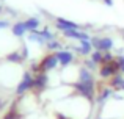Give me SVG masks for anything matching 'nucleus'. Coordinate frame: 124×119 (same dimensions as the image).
<instances>
[{
    "mask_svg": "<svg viewBox=\"0 0 124 119\" xmlns=\"http://www.w3.org/2000/svg\"><path fill=\"white\" fill-rule=\"evenodd\" d=\"M6 60L8 61H13V63H22V55L19 52H13V53H8L6 55Z\"/></svg>",
    "mask_w": 124,
    "mask_h": 119,
    "instance_id": "nucleus-13",
    "label": "nucleus"
},
{
    "mask_svg": "<svg viewBox=\"0 0 124 119\" xmlns=\"http://www.w3.org/2000/svg\"><path fill=\"white\" fill-rule=\"evenodd\" d=\"M55 55H57L58 63H60L61 67H66L68 64H71L74 61V55L69 50H58V52H55Z\"/></svg>",
    "mask_w": 124,
    "mask_h": 119,
    "instance_id": "nucleus-7",
    "label": "nucleus"
},
{
    "mask_svg": "<svg viewBox=\"0 0 124 119\" xmlns=\"http://www.w3.org/2000/svg\"><path fill=\"white\" fill-rule=\"evenodd\" d=\"M118 70H119V64H118V61H116V60H113V61H110V63L102 64L101 69H99V74H101L102 78H108V77L116 75Z\"/></svg>",
    "mask_w": 124,
    "mask_h": 119,
    "instance_id": "nucleus-3",
    "label": "nucleus"
},
{
    "mask_svg": "<svg viewBox=\"0 0 124 119\" xmlns=\"http://www.w3.org/2000/svg\"><path fill=\"white\" fill-rule=\"evenodd\" d=\"M41 35H42V38H44L46 41H52V39H54V35L49 31V28H42V30H41Z\"/></svg>",
    "mask_w": 124,
    "mask_h": 119,
    "instance_id": "nucleus-15",
    "label": "nucleus"
},
{
    "mask_svg": "<svg viewBox=\"0 0 124 119\" xmlns=\"http://www.w3.org/2000/svg\"><path fill=\"white\" fill-rule=\"evenodd\" d=\"M55 25H57V28H58L60 31L80 30V28H82V25L76 24V22H71V21H66V19H63V17H57V21H55Z\"/></svg>",
    "mask_w": 124,
    "mask_h": 119,
    "instance_id": "nucleus-5",
    "label": "nucleus"
},
{
    "mask_svg": "<svg viewBox=\"0 0 124 119\" xmlns=\"http://www.w3.org/2000/svg\"><path fill=\"white\" fill-rule=\"evenodd\" d=\"M116 61H118V64H119V70H123V72H124V55L118 56Z\"/></svg>",
    "mask_w": 124,
    "mask_h": 119,
    "instance_id": "nucleus-18",
    "label": "nucleus"
},
{
    "mask_svg": "<svg viewBox=\"0 0 124 119\" xmlns=\"http://www.w3.org/2000/svg\"><path fill=\"white\" fill-rule=\"evenodd\" d=\"M46 46H47V49L49 50H63L61 49V42L60 41H57V39H52V41H47V42H46Z\"/></svg>",
    "mask_w": 124,
    "mask_h": 119,
    "instance_id": "nucleus-12",
    "label": "nucleus"
},
{
    "mask_svg": "<svg viewBox=\"0 0 124 119\" xmlns=\"http://www.w3.org/2000/svg\"><path fill=\"white\" fill-rule=\"evenodd\" d=\"M11 31H13V35H14V36L22 38L25 35V31H28V30H27V27H25V22H16V24L13 25Z\"/></svg>",
    "mask_w": 124,
    "mask_h": 119,
    "instance_id": "nucleus-9",
    "label": "nucleus"
},
{
    "mask_svg": "<svg viewBox=\"0 0 124 119\" xmlns=\"http://www.w3.org/2000/svg\"><path fill=\"white\" fill-rule=\"evenodd\" d=\"M24 22H25V27H27L28 31H36L38 27H39V19L38 17H28Z\"/></svg>",
    "mask_w": 124,
    "mask_h": 119,
    "instance_id": "nucleus-10",
    "label": "nucleus"
},
{
    "mask_svg": "<svg viewBox=\"0 0 124 119\" xmlns=\"http://www.w3.org/2000/svg\"><path fill=\"white\" fill-rule=\"evenodd\" d=\"M123 38H124V35H123Z\"/></svg>",
    "mask_w": 124,
    "mask_h": 119,
    "instance_id": "nucleus-24",
    "label": "nucleus"
},
{
    "mask_svg": "<svg viewBox=\"0 0 124 119\" xmlns=\"http://www.w3.org/2000/svg\"><path fill=\"white\" fill-rule=\"evenodd\" d=\"M39 64H41V70L42 72H49V70H54L60 63H58L57 55H55V53H50V55H47Z\"/></svg>",
    "mask_w": 124,
    "mask_h": 119,
    "instance_id": "nucleus-4",
    "label": "nucleus"
},
{
    "mask_svg": "<svg viewBox=\"0 0 124 119\" xmlns=\"http://www.w3.org/2000/svg\"><path fill=\"white\" fill-rule=\"evenodd\" d=\"M33 80H35V77H31L30 72H25L24 75H22V80L19 82L17 88H16V92H17L19 96H24L25 92L33 89Z\"/></svg>",
    "mask_w": 124,
    "mask_h": 119,
    "instance_id": "nucleus-1",
    "label": "nucleus"
},
{
    "mask_svg": "<svg viewBox=\"0 0 124 119\" xmlns=\"http://www.w3.org/2000/svg\"><path fill=\"white\" fill-rule=\"evenodd\" d=\"M91 44L96 50H101V52H108V50L113 49V39L112 38H99L94 36L91 38Z\"/></svg>",
    "mask_w": 124,
    "mask_h": 119,
    "instance_id": "nucleus-2",
    "label": "nucleus"
},
{
    "mask_svg": "<svg viewBox=\"0 0 124 119\" xmlns=\"http://www.w3.org/2000/svg\"><path fill=\"white\" fill-rule=\"evenodd\" d=\"M9 27V22L8 21H0V30H3V28H8Z\"/></svg>",
    "mask_w": 124,
    "mask_h": 119,
    "instance_id": "nucleus-20",
    "label": "nucleus"
},
{
    "mask_svg": "<svg viewBox=\"0 0 124 119\" xmlns=\"http://www.w3.org/2000/svg\"><path fill=\"white\" fill-rule=\"evenodd\" d=\"M79 82L88 83V85H94V78H93V75H91L90 69H86V67H80V69H79Z\"/></svg>",
    "mask_w": 124,
    "mask_h": 119,
    "instance_id": "nucleus-8",
    "label": "nucleus"
},
{
    "mask_svg": "<svg viewBox=\"0 0 124 119\" xmlns=\"http://www.w3.org/2000/svg\"><path fill=\"white\" fill-rule=\"evenodd\" d=\"M21 55H22V58H24V60H27L28 58V49H27V47H22V52H21Z\"/></svg>",
    "mask_w": 124,
    "mask_h": 119,
    "instance_id": "nucleus-19",
    "label": "nucleus"
},
{
    "mask_svg": "<svg viewBox=\"0 0 124 119\" xmlns=\"http://www.w3.org/2000/svg\"><path fill=\"white\" fill-rule=\"evenodd\" d=\"M0 13H2V5H0Z\"/></svg>",
    "mask_w": 124,
    "mask_h": 119,
    "instance_id": "nucleus-23",
    "label": "nucleus"
},
{
    "mask_svg": "<svg viewBox=\"0 0 124 119\" xmlns=\"http://www.w3.org/2000/svg\"><path fill=\"white\" fill-rule=\"evenodd\" d=\"M104 3H105L107 6H113V0H102Z\"/></svg>",
    "mask_w": 124,
    "mask_h": 119,
    "instance_id": "nucleus-21",
    "label": "nucleus"
},
{
    "mask_svg": "<svg viewBox=\"0 0 124 119\" xmlns=\"http://www.w3.org/2000/svg\"><path fill=\"white\" fill-rule=\"evenodd\" d=\"M110 61H113V53H108V52H105V53H104V58H102V64H105V63H110Z\"/></svg>",
    "mask_w": 124,
    "mask_h": 119,
    "instance_id": "nucleus-17",
    "label": "nucleus"
},
{
    "mask_svg": "<svg viewBox=\"0 0 124 119\" xmlns=\"http://www.w3.org/2000/svg\"><path fill=\"white\" fill-rule=\"evenodd\" d=\"M123 82H124L123 75H119V74H116V75H113V78L110 80V85H112V88L121 89V85H123Z\"/></svg>",
    "mask_w": 124,
    "mask_h": 119,
    "instance_id": "nucleus-11",
    "label": "nucleus"
},
{
    "mask_svg": "<svg viewBox=\"0 0 124 119\" xmlns=\"http://www.w3.org/2000/svg\"><path fill=\"white\" fill-rule=\"evenodd\" d=\"M91 60H93L94 61V63H97V64H102V58H104V53L102 52H101V50H94V52L93 53H91Z\"/></svg>",
    "mask_w": 124,
    "mask_h": 119,
    "instance_id": "nucleus-14",
    "label": "nucleus"
},
{
    "mask_svg": "<svg viewBox=\"0 0 124 119\" xmlns=\"http://www.w3.org/2000/svg\"><path fill=\"white\" fill-rule=\"evenodd\" d=\"M96 64H97V63H94L91 58L85 61V67H86V69H90V70H94V69H96Z\"/></svg>",
    "mask_w": 124,
    "mask_h": 119,
    "instance_id": "nucleus-16",
    "label": "nucleus"
},
{
    "mask_svg": "<svg viewBox=\"0 0 124 119\" xmlns=\"http://www.w3.org/2000/svg\"><path fill=\"white\" fill-rule=\"evenodd\" d=\"M121 89H123V91H124V82H123V85H121Z\"/></svg>",
    "mask_w": 124,
    "mask_h": 119,
    "instance_id": "nucleus-22",
    "label": "nucleus"
},
{
    "mask_svg": "<svg viewBox=\"0 0 124 119\" xmlns=\"http://www.w3.org/2000/svg\"><path fill=\"white\" fill-rule=\"evenodd\" d=\"M47 83H49L47 72H38L36 77H35V80H33V89L36 92H41L42 89L47 86Z\"/></svg>",
    "mask_w": 124,
    "mask_h": 119,
    "instance_id": "nucleus-6",
    "label": "nucleus"
}]
</instances>
